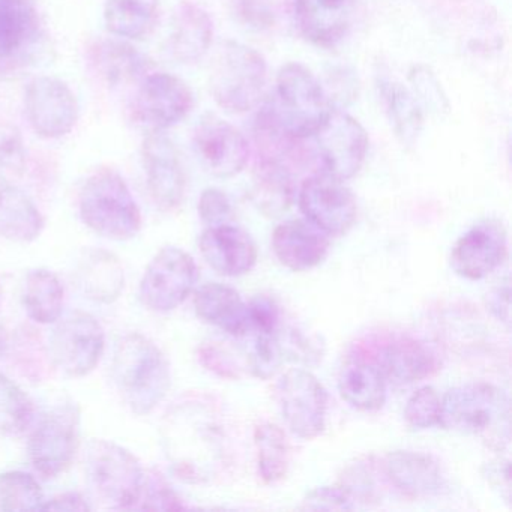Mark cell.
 Listing matches in <instances>:
<instances>
[{
    "label": "cell",
    "instance_id": "cell-1",
    "mask_svg": "<svg viewBox=\"0 0 512 512\" xmlns=\"http://www.w3.org/2000/svg\"><path fill=\"white\" fill-rule=\"evenodd\" d=\"M161 442L173 472L182 481H208L224 460V436L214 410L199 398L169 409L161 422Z\"/></svg>",
    "mask_w": 512,
    "mask_h": 512
},
{
    "label": "cell",
    "instance_id": "cell-2",
    "mask_svg": "<svg viewBox=\"0 0 512 512\" xmlns=\"http://www.w3.org/2000/svg\"><path fill=\"white\" fill-rule=\"evenodd\" d=\"M439 425L452 433L476 437L494 451H503L511 440L508 394L485 382L455 386L440 401Z\"/></svg>",
    "mask_w": 512,
    "mask_h": 512
},
{
    "label": "cell",
    "instance_id": "cell-3",
    "mask_svg": "<svg viewBox=\"0 0 512 512\" xmlns=\"http://www.w3.org/2000/svg\"><path fill=\"white\" fill-rule=\"evenodd\" d=\"M112 377L125 406L139 416L154 412L172 386V371L163 350L137 332L116 344Z\"/></svg>",
    "mask_w": 512,
    "mask_h": 512
},
{
    "label": "cell",
    "instance_id": "cell-4",
    "mask_svg": "<svg viewBox=\"0 0 512 512\" xmlns=\"http://www.w3.org/2000/svg\"><path fill=\"white\" fill-rule=\"evenodd\" d=\"M332 107L322 85L304 65L287 64L277 77V95L259 115V122L292 140L310 139Z\"/></svg>",
    "mask_w": 512,
    "mask_h": 512
},
{
    "label": "cell",
    "instance_id": "cell-5",
    "mask_svg": "<svg viewBox=\"0 0 512 512\" xmlns=\"http://www.w3.org/2000/svg\"><path fill=\"white\" fill-rule=\"evenodd\" d=\"M83 223L103 238L130 241L142 230V212L125 179L101 169L83 185L79 196Z\"/></svg>",
    "mask_w": 512,
    "mask_h": 512
},
{
    "label": "cell",
    "instance_id": "cell-6",
    "mask_svg": "<svg viewBox=\"0 0 512 512\" xmlns=\"http://www.w3.org/2000/svg\"><path fill=\"white\" fill-rule=\"evenodd\" d=\"M85 473L95 497L112 509L137 508L146 475L133 452L112 440L94 439L85 452Z\"/></svg>",
    "mask_w": 512,
    "mask_h": 512
},
{
    "label": "cell",
    "instance_id": "cell-7",
    "mask_svg": "<svg viewBox=\"0 0 512 512\" xmlns=\"http://www.w3.org/2000/svg\"><path fill=\"white\" fill-rule=\"evenodd\" d=\"M268 77L263 56L244 44H224L212 65L211 94L221 109L245 113L254 109L262 98Z\"/></svg>",
    "mask_w": 512,
    "mask_h": 512
},
{
    "label": "cell",
    "instance_id": "cell-8",
    "mask_svg": "<svg viewBox=\"0 0 512 512\" xmlns=\"http://www.w3.org/2000/svg\"><path fill=\"white\" fill-rule=\"evenodd\" d=\"M82 413L74 403L58 404L38 421L29 437L32 466L43 478L53 479L73 463L80 446Z\"/></svg>",
    "mask_w": 512,
    "mask_h": 512
},
{
    "label": "cell",
    "instance_id": "cell-9",
    "mask_svg": "<svg viewBox=\"0 0 512 512\" xmlns=\"http://www.w3.org/2000/svg\"><path fill=\"white\" fill-rule=\"evenodd\" d=\"M106 349V334L97 317L73 311L56 322L49 338L53 365L68 377H85L97 368Z\"/></svg>",
    "mask_w": 512,
    "mask_h": 512
},
{
    "label": "cell",
    "instance_id": "cell-10",
    "mask_svg": "<svg viewBox=\"0 0 512 512\" xmlns=\"http://www.w3.org/2000/svg\"><path fill=\"white\" fill-rule=\"evenodd\" d=\"M199 272L193 257L179 247L161 248L140 281L142 304L155 313H170L191 295Z\"/></svg>",
    "mask_w": 512,
    "mask_h": 512
},
{
    "label": "cell",
    "instance_id": "cell-11",
    "mask_svg": "<svg viewBox=\"0 0 512 512\" xmlns=\"http://www.w3.org/2000/svg\"><path fill=\"white\" fill-rule=\"evenodd\" d=\"M277 400L284 422L299 439H316L325 431L328 392L310 371H286L277 383Z\"/></svg>",
    "mask_w": 512,
    "mask_h": 512
},
{
    "label": "cell",
    "instance_id": "cell-12",
    "mask_svg": "<svg viewBox=\"0 0 512 512\" xmlns=\"http://www.w3.org/2000/svg\"><path fill=\"white\" fill-rule=\"evenodd\" d=\"M325 172L341 181L361 170L368 151V134L352 116L332 109L322 127L313 134Z\"/></svg>",
    "mask_w": 512,
    "mask_h": 512
},
{
    "label": "cell",
    "instance_id": "cell-13",
    "mask_svg": "<svg viewBox=\"0 0 512 512\" xmlns=\"http://www.w3.org/2000/svg\"><path fill=\"white\" fill-rule=\"evenodd\" d=\"M299 208L307 221L328 236L346 235L358 215L352 191L326 172L305 179L299 190Z\"/></svg>",
    "mask_w": 512,
    "mask_h": 512
},
{
    "label": "cell",
    "instance_id": "cell-14",
    "mask_svg": "<svg viewBox=\"0 0 512 512\" xmlns=\"http://www.w3.org/2000/svg\"><path fill=\"white\" fill-rule=\"evenodd\" d=\"M26 118L37 136L61 139L79 121V101L67 83L56 77H37L25 92Z\"/></svg>",
    "mask_w": 512,
    "mask_h": 512
},
{
    "label": "cell",
    "instance_id": "cell-15",
    "mask_svg": "<svg viewBox=\"0 0 512 512\" xmlns=\"http://www.w3.org/2000/svg\"><path fill=\"white\" fill-rule=\"evenodd\" d=\"M193 106V92L184 80L173 74H149L137 91L134 116L149 130L164 131L184 121Z\"/></svg>",
    "mask_w": 512,
    "mask_h": 512
},
{
    "label": "cell",
    "instance_id": "cell-16",
    "mask_svg": "<svg viewBox=\"0 0 512 512\" xmlns=\"http://www.w3.org/2000/svg\"><path fill=\"white\" fill-rule=\"evenodd\" d=\"M508 256V233L502 221L487 218L458 238L451 251V268L458 277L476 281L496 271Z\"/></svg>",
    "mask_w": 512,
    "mask_h": 512
},
{
    "label": "cell",
    "instance_id": "cell-17",
    "mask_svg": "<svg viewBox=\"0 0 512 512\" xmlns=\"http://www.w3.org/2000/svg\"><path fill=\"white\" fill-rule=\"evenodd\" d=\"M142 160L146 184L155 205L167 212L179 208L184 200L187 179L173 140L163 131H151L143 140Z\"/></svg>",
    "mask_w": 512,
    "mask_h": 512
},
{
    "label": "cell",
    "instance_id": "cell-18",
    "mask_svg": "<svg viewBox=\"0 0 512 512\" xmlns=\"http://www.w3.org/2000/svg\"><path fill=\"white\" fill-rule=\"evenodd\" d=\"M193 140L203 166L218 178H232L247 164L250 146L244 134L218 116H203Z\"/></svg>",
    "mask_w": 512,
    "mask_h": 512
},
{
    "label": "cell",
    "instance_id": "cell-19",
    "mask_svg": "<svg viewBox=\"0 0 512 512\" xmlns=\"http://www.w3.org/2000/svg\"><path fill=\"white\" fill-rule=\"evenodd\" d=\"M200 253L209 266L224 277H241L257 263L253 238L230 223L206 227L200 236Z\"/></svg>",
    "mask_w": 512,
    "mask_h": 512
},
{
    "label": "cell",
    "instance_id": "cell-20",
    "mask_svg": "<svg viewBox=\"0 0 512 512\" xmlns=\"http://www.w3.org/2000/svg\"><path fill=\"white\" fill-rule=\"evenodd\" d=\"M355 0H295V19L310 43L325 49L340 44L352 28Z\"/></svg>",
    "mask_w": 512,
    "mask_h": 512
},
{
    "label": "cell",
    "instance_id": "cell-21",
    "mask_svg": "<svg viewBox=\"0 0 512 512\" xmlns=\"http://www.w3.org/2000/svg\"><path fill=\"white\" fill-rule=\"evenodd\" d=\"M329 247V236L310 221H284L272 235L275 257L293 272L310 271L319 266L328 256Z\"/></svg>",
    "mask_w": 512,
    "mask_h": 512
},
{
    "label": "cell",
    "instance_id": "cell-22",
    "mask_svg": "<svg viewBox=\"0 0 512 512\" xmlns=\"http://www.w3.org/2000/svg\"><path fill=\"white\" fill-rule=\"evenodd\" d=\"M383 470L398 491L413 499L437 496L446 488L445 473L439 461L424 452H389Z\"/></svg>",
    "mask_w": 512,
    "mask_h": 512
},
{
    "label": "cell",
    "instance_id": "cell-23",
    "mask_svg": "<svg viewBox=\"0 0 512 512\" xmlns=\"http://www.w3.org/2000/svg\"><path fill=\"white\" fill-rule=\"evenodd\" d=\"M376 364L386 382L394 385L421 382L433 376L440 365L436 353L427 344L410 337L389 341L380 352Z\"/></svg>",
    "mask_w": 512,
    "mask_h": 512
},
{
    "label": "cell",
    "instance_id": "cell-24",
    "mask_svg": "<svg viewBox=\"0 0 512 512\" xmlns=\"http://www.w3.org/2000/svg\"><path fill=\"white\" fill-rule=\"evenodd\" d=\"M74 280L85 298L98 304H112L124 290V266L110 251L89 248L77 262Z\"/></svg>",
    "mask_w": 512,
    "mask_h": 512
},
{
    "label": "cell",
    "instance_id": "cell-25",
    "mask_svg": "<svg viewBox=\"0 0 512 512\" xmlns=\"http://www.w3.org/2000/svg\"><path fill=\"white\" fill-rule=\"evenodd\" d=\"M194 310L203 322L232 337H244L248 332L247 304L233 287L226 284H203L194 295Z\"/></svg>",
    "mask_w": 512,
    "mask_h": 512
},
{
    "label": "cell",
    "instance_id": "cell-26",
    "mask_svg": "<svg viewBox=\"0 0 512 512\" xmlns=\"http://www.w3.org/2000/svg\"><path fill=\"white\" fill-rule=\"evenodd\" d=\"M214 38L211 16L193 2H182L173 16L169 52L181 64H194L208 52Z\"/></svg>",
    "mask_w": 512,
    "mask_h": 512
},
{
    "label": "cell",
    "instance_id": "cell-27",
    "mask_svg": "<svg viewBox=\"0 0 512 512\" xmlns=\"http://www.w3.org/2000/svg\"><path fill=\"white\" fill-rule=\"evenodd\" d=\"M341 398L359 412H377L386 403V380L376 361L350 358L338 376Z\"/></svg>",
    "mask_w": 512,
    "mask_h": 512
},
{
    "label": "cell",
    "instance_id": "cell-28",
    "mask_svg": "<svg viewBox=\"0 0 512 512\" xmlns=\"http://www.w3.org/2000/svg\"><path fill=\"white\" fill-rule=\"evenodd\" d=\"M44 226L43 214L25 191L13 185L0 187V235L17 244H31Z\"/></svg>",
    "mask_w": 512,
    "mask_h": 512
},
{
    "label": "cell",
    "instance_id": "cell-29",
    "mask_svg": "<svg viewBox=\"0 0 512 512\" xmlns=\"http://www.w3.org/2000/svg\"><path fill=\"white\" fill-rule=\"evenodd\" d=\"M251 200L266 217H280L293 200L292 178L278 158H265L254 169Z\"/></svg>",
    "mask_w": 512,
    "mask_h": 512
},
{
    "label": "cell",
    "instance_id": "cell-30",
    "mask_svg": "<svg viewBox=\"0 0 512 512\" xmlns=\"http://www.w3.org/2000/svg\"><path fill=\"white\" fill-rule=\"evenodd\" d=\"M65 290L49 269H32L23 281L22 304L26 314L41 325L56 323L64 310Z\"/></svg>",
    "mask_w": 512,
    "mask_h": 512
},
{
    "label": "cell",
    "instance_id": "cell-31",
    "mask_svg": "<svg viewBox=\"0 0 512 512\" xmlns=\"http://www.w3.org/2000/svg\"><path fill=\"white\" fill-rule=\"evenodd\" d=\"M37 32L38 13L32 0H0V64L23 52Z\"/></svg>",
    "mask_w": 512,
    "mask_h": 512
},
{
    "label": "cell",
    "instance_id": "cell-32",
    "mask_svg": "<svg viewBox=\"0 0 512 512\" xmlns=\"http://www.w3.org/2000/svg\"><path fill=\"white\" fill-rule=\"evenodd\" d=\"M158 22V0H107L104 23L119 38L142 40Z\"/></svg>",
    "mask_w": 512,
    "mask_h": 512
},
{
    "label": "cell",
    "instance_id": "cell-33",
    "mask_svg": "<svg viewBox=\"0 0 512 512\" xmlns=\"http://www.w3.org/2000/svg\"><path fill=\"white\" fill-rule=\"evenodd\" d=\"M94 62L110 85H124L148 73L149 59L130 44L103 41L94 49Z\"/></svg>",
    "mask_w": 512,
    "mask_h": 512
},
{
    "label": "cell",
    "instance_id": "cell-34",
    "mask_svg": "<svg viewBox=\"0 0 512 512\" xmlns=\"http://www.w3.org/2000/svg\"><path fill=\"white\" fill-rule=\"evenodd\" d=\"M257 470L265 484L283 481L290 467V443L283 428L263 422L254 430Z\"/></svg>",
    "mask_w": 512,
    "mask_h": 512
},
{
    "label": "cell",
    "instance_id": "cell-35",
    "mask_svg": "<svg viewBox=\"0 0 512 512\" xmlns=\"http://www.w3.org/2000/svg\"><path fill=\"white\" fill-rule=\"evenodd\" d=\"M389 121L403 145L412 146L422 128V109L409 89L401 83L383 80L380 83Z\"/></svg>",
    "mask_w": 512,
    "mask_h": 512
},
{
    "label": "cell",
    "instance_id": "cell-36",
    "mask_svg": "<svg viewBox=\"0 0 512 512\" xmlns=\"http://www.w3.org/2000/svg\"><path fill=\"white\" fill-rule=\"evenodd\" d=\"M44 502L43 490L34 476L20 470L0 473V508L4 511H38Z\"/></svg>",
    "mask_w": 512,
    "mask_h": 512
},
{
    "label": "cell",
    "instance_id": "cell-37",
    "mask_svg": "<svg viewBox=\"0 0 512 512\" xmlns=\"http://www.w3.org/2000/svg\"><path fill=\"white\" fill-rule=\"evenodd\" d=\"M35 407L29 395L14 380L0 373V428L19 434L31 427Z\"/></svg>",
    "mask_w": 512,
    "mask_h": 512
},
{
    "label": "cell",
    "instance_id": "cell-38",
    "mask_svg": "<svg viewBox=\"0 0 512 512\" xmlns=\"http://www.w3.org/2000/svg\"><path fill=\"white\" fill-rule=\"evenodd\" d=\"M409 80L412 85L413 97L418 101L421 109H425L431 115L439 116V118L448 115L451 110L448 98L430 68L425 65H416L410 71Z\"/></svg>",
    "mask_w": 512,
    "mask_h": 512
},
{
    "label": "cell",
    "instance_id": "cell-39",
    "mask_svg": "<svg viewBox=\"0 0 512 512\" xmlns=\"http://www.w3.org/2000/svg\"><path fill=\"white\" fill-rule=\"evenodd\" d=\"M440 395L431 386H422L413 392L404 407V419L409 427L415 430H427V428L439 425L440 419Z\"/></svg>",
    "mask_w": 512,
    "mask_h": 512
},
{
    "label": "cell",
    "instance_id": "cell-40",
    "mask_svg": "<svg viewBox=\"0 0 512 512\" xmlns=\"http://www.w3.org/2000/svg\"><path fill=\"white\" fill-rule=\"evenodd\" d=\"M280 334L281 332H275V334L256 332L253 352L250 355V367L254 376L259 379H269L281 367L284 352L281 347Z\"/></svg>",
    "mask_w": 512,
    "mask_h": 512
},
{
    "label": "cell",
    "instance_id": "cell-41",
    "mask_svg": "<svg viewBox=\"0 0 512 512\" xmlns=\"http://www.w3.org/2000/svg\"><path fill=\"white\" fill-rule=\"evenodd\" d=\"M355 508V500L340 484L314 488L302 500V509L308 511H346Z\"/></svg>",
    "mask_w": 512,
    "mask_h": 512
},
{
    "label": "cell",
    "instance_id": "cell-42",
    "mask_svg": "<svg viewBox=\"0 0 512 512\" xmlns=\"http://www.w3.org/2000/svg\"><path fill=\"white\" fill-rule=\"evenodd\" d=\"M137 508L151 509V511H173V509H185L187 506L179 499L178 494L163 479L146 478L143 487L142 499Z\"/></svg>",
    "mask_w": 512,
    "mask_h": 512
},
{
    "label": "cell",
    "instance_id": "cell-43",
    "mask_svg": "<svg viewBox=\"0 0 512 512\" xmlns=\"http://www.w3.org/2000/svg\"><path fill=\"white\" fill-rule=\"evenodd\" d=\"M248 308V331L275 334L280 332V310L268 296H257L251 299Z\"/></svg>",
    "mask_w": 512,
    "mask_h": 512
},
{
    "label": "cell",
    "instance_id": "cell-44",
    "mask_svg": "<svg viewBox=\"0 0 512 512\" xmlns=\"http://www.w3.org/2000/svg\"><path fill=\"white\" fill-rule=\"evenodd\" d=\"M341 487L350 494L353 500L359 502H368L376 497V484H374L373 472L368 463L353 464L344 472Z\"/></svg>",
    "mask_w": 512,
    "mask_h": 512
},
{
    "label": "cell",
    "instance_id": "cell-45",
    "mask_svg": "<svg viewBox=\"0 0 512 512\" xmlns=\"http://www.w3.org/2000/svg\"><path fill=\"white\" fill-rule=\"evenodd\" d=\"M199 215L206 226L229 223L232 217V205L223 191L208 188L200 196Z\"/></svg>",
    "mask_w": 512,
    "mask_h": 512
},
{
    "label": "cell",
    "instance_id": "cell-46",
    "mask_svg": "<svg viewBox=\"0 0 512 512\" xmlns=\"http://www.w3.org/2000/svg\"><path fill=\"white\" fill-rule=\"evenodd\" d=\"M25 166V152L22 140L16 133L0 134V176L5 173L22 172Z\"/></svg>",
    "mask_w": 512,
    "mask_h": 512
},
{
    "label": "cell",
    "instance_id": "cell-47",
    "mask_svg": "<svg viewBox=\"0 0 512 512\" xmlns=\"http://www.w3.org/2000/svg\"><path fill=\"white\" fill-rule=\"evenodd\" d=\"M484 478L506 503H511V463L506 458H496L484 466Z\"/></svg>",
    "mask_w": 512,
    "mask_h": 512
},
{
    "label": "cell",
    "instance_id": "cell-48",
    "mask_svg": "<svg viewBox=\"0 0 512 512\" xmlns=\"http://www.w3.org/2000/svg\"><path fill=\"white\" fill-rule=\"evenodd\" d=\"M239 11L253 28L266 29L274 25V11L269 0H241Z\"/></svg>",
    "mask_w": 512,
    "mask_h": 512
},
{
    "label": "cell",
    "instance_id": "cell-49",
    "mask_svg": "<svg viewBox=\"0 0 512 512\" xmlns=\"http://www.w3.org/2000/svg\"><path fill=\"white\" fill-rule=\"evenodd\" d=\"M509 302H511V281L509 277H505V280L500 281V284L491 290L487 304L493 316L506 326H509V311H511Z\"/></svg>",
    "mask_w": 512,
    "mask_h": 512
},
{
    "label": "cell",
    "instance_id": "cell-50",
    "mask_svg": "<svg viewBox=\"0 0 512 512\" xmlns=\"http://www.w3.org/2000/svg\"><path fill=\"white\" fill-rule=\"evenodd\" d=\"M91 505L86 502L82 494L68 491V493L58 494L53 499L46 500L43 503L41 511H91Z\"/></svg>",
    "mask_w": 512,
    "mask_h": 512
},
{
    "label": "cell",
    "instance_id": "cell-51",
    "mask_svg": "<svg viewBox=\"0 0 512 512\" xmlns=\"http://www.w3.org/2000/svg\"><path fill=\"white\" fill-rule=\"evenodd\" d=\"M223 353L214 346H203L200 349V361L205 365L209 370L214 371V373L221 374L223 377H230V362L224 358Z\"/></svg>",
    "mask_w": 512,
    "mask_h": 512
},
{
    "label": "cell",
    "instance_id": "cell-52",
    "mask_svg": "<svg viewBox=\"0 0 512 512\" xmlns=\"http://www.w3.org/2000/svg\"><path fill=\"white\" fill-rule=\"evenodd\" d=\"M8 347L7 334H5L4 329L0 328V355L5 352V349Z\"/></svg>",
    "mask_w": 512,
    "mask_h": 512
},
{
    "label": "cell",
    "instance_id": "cell-53",
    "mask_svg": "<svg viewBox=\"0 0 512 512\" xmlns=\"http://www.w3.org/2000/svg\"><path fill=\"white\" fill-rule=\"evenodd\" d=\"M2 293H4V290H2V286H0V302H2Z\"/></svg>",
    "mask_w": 512,
    "mask_h": 512
}]
</instances>
